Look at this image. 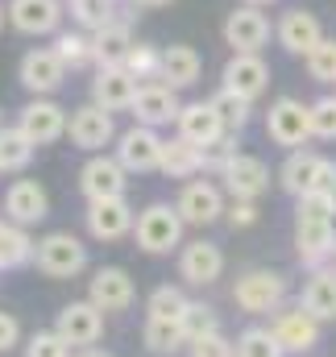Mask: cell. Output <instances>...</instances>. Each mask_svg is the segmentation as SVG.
<instances>
[{
  "mask_svg": "<svg viewBox=\"0 0 336 357\" xmlns=\"http://www.w3.org/2000/svg\"><path fill=\"white\" fill-rule=\"evenodd\" d=\"M79 191L91 199H121L129 191V171L116 162V154H91L79 171Z\"/></svg>",
  "mask_w": 336,
  "mask_h": 357,
  "instance_id": "cell-13",
  "label": "cell"
},
{
  "mask_svg": "<svg viewBox=\"0 0 336 357\" xmlns=\"http://www.w3.org/2000/svg\"><path fill=\"white\" fill-rule=\"evenodd\" d=\"M162 175L170 178H191L204 171V150L199 146H191L187 137H162V167H158Z\"/></svg>",
  "mask_w": 336,
  "mask_h": 357,
  "instance_id": "cell-29",
  "label": "cell"
},
{
  "mask_svg": "<svg viewBox=\"0 0 336 357\" xmlns=\"http://www.w3.org/2000/svg\"><path fill=\"white\" fill-rule=\"evenodd\" d=\"M71 4V17H75V25H84L87 33H96V29H104L108 21H116L112 13H116V0H67Z\"/></svg>",
  "mask_w": 336,
  "mask_h": 357,
  "instance_id": "cell-36",
  "label": "cell"
},
{
  "mask_svg": "<svg viewBox=\"0 0 336 357\" xmlns=\"http://www.w3.org/2000/svg\"><path fill=\"white\" fill-rule=\"evenodd\" d=\"M84 216H87V233L96 241H121V237L133 233V220H137L125 195L121 199H91Z\"/></svg>",
  "mask_w": 336,
  "mask_h": 357,
  "instance_id": "cell-20",
  "label": "cell"
},
{
  "mask_svg": "<svg viewBox=\"0 0 336 357\" xmlns=\"http://www.w3.org/2000/svg\"><path fill=\"white\" fill-rule=\"evenodd\" d=\"M54 333L71 345V349H91L100 337H104V312L91 303V299H75L59 312L54 320Z\"/></svg>",
  "mask_w": 336,
  "mask_h": 357,
  "instance_id": "cell-12",
  "label": "cell"
},
{
  "mask_svg": "<svg viewBox=\"0 0 336 357\" xmlns=\"http://www.w3.org/2000/svg\"><path fill=\"white\" fill-rule=\"evenodd\" d=\"M174 129H178V137H187V142L199 146V150H208V146H216V142L224 137V125H220L212 100H191V104H183Z\"/></svg>",
  "mask_w": 336,
  "mask_h": 357,
  "instance_id": "cell-23",
  "label": "cell"
},
{
  "mask_svg": "<svg viewBox=\"0 0 336 357\" xmlns=\"http://www.w3.org/2000/svg\"><path fill=\"white\" fill-rule=\"evenodd\" d=\"M137 79L125 67H100L91 79V104H100L104 112H129L133 96H137Z\"/></svg>",
  "mask_w": 336,
  "mask_h": 357,
  "instance_id": "cell-25",
  "label": "cell"
},
{
  "mask_svg": "<svg viewBox=\"0 0 336 357\" xmlns=\"http://www.w3.org/2000/svg\"><path fill=\"white\" fill-rule=\"evenodd\" d=\"M299 303L324 324V320H336V270H316L307 282H303V295Z\"/></svg>",
  "mask_w": 336,
  "mask_h": 357,
  "instance_id": "cell-30",
  "label": "cell"
},
{
  "mask_svg": "<svg viewBox=\"0 0 336 357\" xmlns=\"http://www.w3.org/2000/svg\"><path fill=\"white\" fill-rule=\"evenodd\" d=\"M307 75L316 79V84H324V88H336V38H324L307 59Z\"/></svg>",
  "mask_w": 336,
  "mask_h": 357,
  "instance_id": "cell-39",
  "label": "cell"
},
{
  "mask_svg": "<svg viewBox=\"0 0 336 357\" xmlns=\"http://www.w3.org/2000/svg\"><path fill=\"white\" fill-rule=\"evenodd\" d=\"M158 67H162V50H154V46H146V42H133V50L125 54V71H129L133 79H142V84L158 79Z\"/></svg>",
  "mask_w": 336,
  "mask_h": 357,
  "instance_id": "cell-38",
  "label": "cell"
},
{
  "mask_svg": "<svg viewBox=\"0 0 336 357\" xmlns=\"http://www.w3.org/2000/svg\"><path fill=\"white\" fill-rule=\"evenodd\" d=\"M241 4H253V8H266V4H274V0H241Z\"/></svg>",
  "mask_w": 336,
  "mask_h": 357,
  "instance_id": "cell-51",
  "label": "cell"
},
{
  "mask_svg": "<svg viewBox=\"0 0 336 357\" xmlns=\"http://www.w3.org/2000/svg\"><path fill=\"white\" fill-rule=\"evenodd\" d=\"M33 266L46 278H75L87 270V245L67 229L46 233L42 241H33Z\"/></svg>",
  "mask_w": 336,
  "mask_h": 357,
  "instance_id": "cell-4",
  "label": "cell"
},
{
  "mask_svg": "<svg viewBox=\"0 0 336 357\" xmlns=\"http://www.w3.org/2000/svg\"><path fill=\"white\" fill-rule=\"evenodd\" d=\"M220 178H224V191L233 199H253L257 204L270 191V167L257 154H233V162L220 171Z\"/></svg>",
  "mask_w": 336,
  "mask_h": 357,
  "instance_id": "cell-19",
  "label": "cell"
},
{
  "mask_svg": "<svg viewBox=\"0 0 336 357\" xmlns=\"http://www.w3.org/2000/svg\"><path fill=\"white\" fill-rule=\"evenodd\" d=\"M25 357H71V345L50 328V333H33L25 341Z\"/></svg>",
  "mask_w": 336,
  "mask_h": 357,
  "instance_id": "cell-43",
  "label": "cell"
},
{
  "mask_svg": "<svg viewBox=\"0 0 336 357\" xmlns=\"http://www.w3.org/2000/svg\"><path fill=\"white\" fill-rule=\"evenodd\" d=\"M183 307H187V295L178 291V287H154V295H150V303H146V316H158V320H178L183 316Z\"/></svg>",
  "mask_w": 336,
  "mask_h": 357,
  "instance_id": "cell-41",
  "label": "cell"
},
{
  "mask_svg": "<svg viewBox=\"0 0 336 357\" xmlns=\"http://www.w3.org/2000/svg\"><path fill=\"white\" fill-rule=\"evenodd\" d=\"M133 4H142V8H162V4H170V0H133Z\"/></svg>",
  "mask_w": 336,
  "mask_h": 357,
  "instance_id": "cell-48",
  "label": "cell"
},
{
  "mask_svg": "<svg viewBox=\"0 0 336 357\" xmlns=\"http://www.w3.org/2000/svg\"><path fill=\"white\" fill-rule=\"evenodd\" d=\"M233 154H237V146H233V133H224L216 146H208V150H204V171H216V175H220V171L233 162Z\"/></svg>",
  "mask_w": 336,
  "mask_h": 357,
  "instance_id": "cell-45",
  "label": "cell"
},
{
  "mask_svg": "<svg viewBox=\"0 0 336 357\" xmlns=\"http://www.w3.org/2000/svg\"><path fill=\"white\" fill-rule=\"evenodd\" d=\"M4 17H8V8H4V4H0V29H4Z\"/></svg>",
  "mask_w": 336,
  "mask_h": 357,
  "instance_id": "cell-52",
  "label": "cell"
},
{
  "mask_svg": "<svg viewBox=\"0 0 336 357\" xmlns=\"http://www.w3.org/2000/svg\"><path fill=\"white\" fill-rule=\"evenodd\" d=\"M0 129H4V116H0Z\"/></svg>",
  "mask_w": 336,
  "mask_h": 357,
  "instance_id": "cell-53",
  "label": "cell"
},
{
  "mask_svg": "<svg viewBox=\"0 0 336 357\" xmlns=\"http://www.w3.org/2000/svg\"><path fill=\"white\" fill-rule=\"evenodd\" d=\"M17 341H21V324H17V316H13V312H4V307H0V354L17 349Z\"/></svg>",
  "mask_w": 336,
  "mask_h": 357,
  "instance_id": "cell-47",
  "label": "cell"
},
{
  "mask_svg": "<svg viewBox=\"0 0 336 357\" xmlns=\"http://www.w3.org/2000/svg\"><path fill=\"white\" fill-rule=\"evenodd\" d=\"M33 262V241L21 225L13 220H0V270H17Z\"/></svg>",
  "mask_w": 336,
  "mask_h": 357,
  "instance_id": "cell-32",
  "label": "cell"
},
{
  "mask_svg": "<svg viewBox=\"0 0 336 357\" xmlns=\"http://www.w3.org/2000/svg\"><path fill=\"white\" fill-rule=\"evenodd\" d=\"M8 21H13L17 33H29V38L59 33V25H63V0H13L8 4Z\"/></svg>",
  "mask_w": 336,
  "mask_h": 357,
  "instance_id": "cell-24",
  "label": "cell"
},
{
  "mask_svg": "<svg viewBox=\"0 0 336 357\" xmlns=\"http://www.w3.org/2000/svg\"><path fill=\"white\" fill-rule=\"evenodd\" d=\"M142 337H146V349L150 354H178L183 345H187V333H183V324L178 320H158V316H146V328H142Z\"/></svg>",
  "mask_w": 336,
  "mask_h": 357,
  "instance_id": "cell-33",
  "label": "cell"
},
{
  "mask_svg": "<svg viewBox=\"0 0 336 357\" xmlns=\"http://www.w3.org/2000/svg\"><path fill=\"white\" fill-rule=\"evenodd\" d=\"M116 162L129 175H146L162 167V137L150 125H133L125 133H116Z\"/></svg>",
  "mask_w": 336,
  "mask_h": 357,
  "instance_id": "cell-10",
  "label": "cell"
},
{
  "mask_svg": "<svg viewBox=\"0 0 336 357\" xmlns=\"http://www.w3.org/2000/svg\"><path fill=\"white\" fill-rule=\"evenodd\" d=\"M174 208H178L183 225L208 229V225H216V220L224 216L229 204H224V191H220L212 178H187L183 191H178V199H174Z\"/></svg>",
  "mask_w": 336,
  "mask_h": 357,
  "instance_id": "cell-7",
  "label": "cell"
},
{
  "mask_svg": "<svg viewBox=\"0 0 336 357\" xmlns=\"http://www.w3.org/2000/svg\"><path fill=\"white\" fill-rule=\"evenodd\" d=\"M220 79H224V88L229 91H237L241 100H250L253 104L261 91L270 88V67H266L261 54H233V59L224 63Z\"/></svg>",
  "mask_w": 336,
  "mask_h": 357,
  "instance_id": "cell-26",
  "label": "cell"
},
{
  "mask_svg": "<svg viewBox=\"0 0 336 357\" xmlns=\"http://www.w3.org/2000/svg\"><path fill=\"white\" fill-rule=\"evenodd\" d=\"M312 137L336 142V96H320L312 104Z\"/></svg>",
  "mask_w": 336,
  "mask_h": 357,
  "instance_id": "cell-42",
  "label": "cell"
},
{
  "mask_svg": "<svg viewBox=\"0 0 336 357\" xmlns=\"http://www.w3.org/2000/svg\"><path fill=\"white\" fill-rule=\"evenodd\" d=\"M178 274L191 282V287H212L220 274H224V250L216 241H187L178 250Z\"/></svg>",
  "mask_w": 336,
  "mask_h": 357,
  "instance_id": "cell-21",
  "label": "cell"
},
{
  "mask_svg": "<svg viewBox=\"0 0 336 357\" xmlns=\"http://www.w3.org/2000/svg\"><path fill=\"white\" fill-rule=\"evenodd\" d=\"M257 216H261V212H257L253 199H233V204L224 208V220H229L233 229H250V225H257Z\"/></svg>",
  "mask_w": 336,
  "mask_h": 357,
  "instance_id": "cell-46",
  "label": "cell"
},
{
  "mask_svg": "<svg viewBox=\"0 0 336 357\" xmlns=\"http://www.w3.org/2000/svg\"><path fill=\"white\" fill-rule=\"evenodd\" d=\"M54 54L67 63V71H79L87 63H96V59H91V38H87V33H71V29L54 38Z\"/></svg>",
  "mask_w": 336,
  "mask_h": 357,
  "instance_id": "cell-37",
  "label": "cell"
},
{
  "mask_svg": "<svg viewBox=\"0 0 336 357\" xmlns=\"http://www.w3.org/2000/svg\"><path fill=\"white\" fill-rule=\"evenodd\" d=\"M237 357H287V354H282V345L274 341L270 328L253 324V328H245V333L237 337Z\"/></svg>",
  "mask_w": 336,
  "mask_h": 357,
  "instance_id": "cell-40",
  "label": "cell"
},
{
  "mask_svg": "<svg viewBox=\"0 0 336 357\" xmlns=\"http://www.w3.org/2000/svg\"><path fill=\"white\" fill-rule=\"evenodd\" d=\"M178 108H183V100H178V91L167 88V84H158V79H150V84H142L137 96H133V116H137V125H150V129H158V125H170V121H178Z\"/></svg>",
  "mask_w": 336,
  "mask_h": 357,
  "instance_id": "cell-22",
  "label": "cell"
},
{
  "mask_svg": "<svg viewBox=\"0 0 336 357\" xmlns=\"http://www.w3.org/2000/svg\"><path fill=\"white\" fill-rule=\"evenodd\" d=\"M266 133L282 150H303L312 142V104H303L295 96H278L266 112Z\"/></svg>",
  "mask_w": 336,
  "mask_h": 357,
  "instance_id": "cell-6",
  "label": "cell"
},
{
  "mask_svg": "<svg viewBox=\"0 0 336 357\" xmlns=\"http://www.w3.org/2000/svg\"><path fill=\"white\" fill-rule=\"evenodd\" d=\"M4 216L21 229L29 225H42L50 216V195L38 178H13L8 191H4Z\"/></svg>",
  "mask_w": 336,
  "mask_h": 357,
  "instance_id": "cell-17",
  "label": "cell"
},
{
  "mask_svg": "<svg viewBox=\"0 0 336 357\" xmlns=\"http://www.w3.org/2000/svg\"><path fill=\"white\" fill-rule=\"evenodd\" d=\"M199 75H204V59H199V50L195 46H167L162 50V67H158V84H167V88L183 91V88H195L199 84Z\"/></svg>",
  "mask_w": 336,
  "mask_h": 357,
  "instance_id": "cell-27",
  "label": "cell"
},
{
  "mask_svg": "<svg viewBox=\"0 0 336 357\" xmlns=\"http://www.w3.org/2000/svg\"><path fill=\"white\" fill-rule=\"evenodd\" d=\"M328 204H333V216H336V178H333V187H328Z\"/></svg>",
  "mask_w": 336,
  "mask_h": 357,
  "instance_id": "cell-49",
  "label": "cell"
},
{
  "mask_svg": "<svg viewBox=\"0 0 336 357\" xmlns=\"http://www.w3.org/2000/svg\"><path fill=\"white\" fill-rule=\"evenodd\" d=\"M129 50H133L129 21H108L104 29L91 33V59H96V67H125Z\"/></svg>",
  "mask_w": 336,
  "mask_h": 357,
  "instance_id": "cell-28",
  "label": "cell"
},
{
  "mask_svg": "<svg viewBox=\"0 0 336 357\" xmlns=\"http://www.w3.org/2000/svg\"><path fill=\"white\" fill-rule=\"evenodd\" d=\"M274 38H278V46H282L287 54L307 59V54L324 42V25H320V17L307 13V8H287L282 21L274 25Z\"/></svg>",
  "mask_w": 336,
  "mask_h": 357,
  "instance_id": "cell-16",
  "label": "cell"
},
{
  "mask_svg": "<svg viewBox=\"0 0 336 357\" xmlns=\"http://www.w3.org/2000/svg\"><path fill=\"white\" fill-rule=\"evenodd\" d=\"M17 79H21V88L33 91V96H54L67 84V63L54 54V46H38V50H29L21 59Z\"/></svg>",
  "mask_w": 336,
  "mask_h": 357,
  "instance_id": "cell-14",
  "label": "cell"
},
{
  "mask_svg": "<svg viewBox=\"0 0 336 357\" xmlns=\"http://www.w3.org/2000/svg\"><path fill=\"white\" fill-rule=\"evenodd\" d=\"M183 216H178V208H170V204H150V208H142L137 212V220H133V241H137V250H146V254H170V250H178L183 245Z\"/></svg>",
  "mask_w": 336,
  "mask_h": 357,
  "instance_id": "cell-3",
  "label": "cell"
},
{
  "mask_svg": "<svg viewBox=\"0 0 336 357\" xmlns=\"http://www.w3.org/2000/svg\"><path fill=\"white\" fill-rule=\"evenodd\" d=\"M79 357H112V354H104V349H84Z\"/></svg>",
  "mask_w": 336,
  "mask_h": 357,
  "instance_id": "cell-50",
  "label": "cell"
},
{
  "mask_svg": "<svg viewBox=\"0 0 336 357\" xmlns=\"http://www.w3.org/2000/svg\"><path fill=\"white\" fill-rule=\"evenodd\" d=\"M67 108L54 104L50 96H33L21 112H17V129L33 142V146H50L59 137H67Z\"/></svg>",
  "mask_w": 336,
  "mask_h": 357,
  "instance_id": "cell-8",
  "label": "cell"
},
{
  "mask_svg": "<svg viewBox=\"0 0 336 357\" xmlns=\"http://www.w3.org/2000/svg\"><path fill=\"white\" fill-rule=\"evenodd\" d=\"M270 333H274V341L282 345V354H312V349L320 345V320H316L303 303L278 307L274 320H270Z\"/></svg>",
  "mask_w": 336,
  "mask_h": 357,
  "instance_id": "cell-9",
  "label": "cell"
},
{
  "mask_svg": "<svg viewBox=\"0 0 336 357\" xmlns=\"http://www.w3.org/2000/svg\"><path fill=\"white\" fill-rule=\"evenodd\" d=\"M212 108H216V116H220L224 133H241V129L250 125V100H241L237 91L220 88L216 96H212Z\"/></svg>",
  "mask_w": 336,
  "mask_h": 357,
  "instance_id": "cell-34",
  "label": "cell"
},
{
  "mask_svg": "<svg viewBox=\"0 0 336 357\" xmlns=\"http://www.w3.org/2000/svg\"><path fill=\"white\" fill-rule=\"evenodd\" d=\"M295 254L303 266H324L336 258V216L328 204V191L320 195H303L295 204Z\"/></svg>",
  "mask_w": 336,
  "mask_h": 357,
  "instance_id": "cell-1",
  "label": "cell"
},
{
  "mask_svg": "<svg viewBox=\"0 0 336 357\" xmlns=\"http://www.w3.org/2000/svg\"><path fill=\"white\" fill-rule=\"evenodd\" d=\"M33 150H38V146H33L17 125H13V129L4 125V129H0V175H21V171L33 162Z\"/></svg>",
  "mask_w": 336,
  "mask_h": 357,
  "instance_id": "cell-31",
  "label": "cell"
},
{
  "mask_svg": "<svg viewBox=\"0 0 336 357\" xmlns=\"http://www.w3.org/2000/svg\"><path fill=\"white\" fill-rule=\"evenodd\" d=\"M67 137H71V146H79L87 154H100L104 146L116 142V121H112V112H104L100 104H84V108L71 112Z\"/></svg>",
  "mask_w": 336,
  "mask_h": 357,
  "instance_id": "cell-15",
  "label": "cell"
},
{
  "mask_svg": "<svg viewBox=\"0 0 336 357\" xmlns=\"http://www.w3.org/2000/svg\"><path fill=\"white\" fill-rule=\"evenodd\" d=\"M187 349H191V357H237V341H229L224 333H208V337L191 341Z\"/></svg>",
  "mask_w": 336,
  "mask_h": 357,
  "instance_id": "cell-44",
  "label": "cell"
},
{
  "mask_svg": "<svg viewBox=\"0 0 336 357\" xmlns=\"http://www.w3.org/2000/svg\"><path fill=\"white\" fill-rule=\"evenodd\" d=\"M87 299L100 307V312H129L133 299H137V287L129 278V270L121 266H100L87 282Z\"/></svg>",
  "mask_w": 336,
  "mask_h": 357,
  "instance_id": "cell-18",
  "label": "cell"
},
{
  "mask_svg": "<svg viewBox=\"0 0 336 357\" xmlns=\"http://www.w3.org/2000/svg\"><path fill=\"white\" fill-rule=\"evenodd\" d=\"M270 42V17L253 4H237L224 17V46H233V54H261V46Z\"/></svg>",
  "mask_w": 336,
  "mask_h": 357,
  "instance_id": "cell-11",
  "label": "cell"
},
{
  "mask_svg": "<svg viewBox=\"0 0 336 357\" xmlns=\"http://www.w3.org/2000/svg\"><path fill=\"white\" fill-rule=\"evenodd\" d=\"M178 324H183V333H187V345H191V341H199V337H208V333H220L216 307H208V303H199V299H187V307H183Z\"/></svg>",
  "mask_w": 336,
  "mask_h": 357,
  "instance_id": "cell-35",
  "label": "cell"
},
{
  "mask_svg": "<svg viewBox=\"0 0 336 357\" xmlns=\"http://www.w3.org/2000/svg\"><path fill=\"white\" fill-rule=\"evenodd\" d=\"M333 178H336V162L324 158V154H312V150H291V158H287L282 171H278V183H282L295 199L328 191Z\"/></svg>",
  "mask_w": 336,
  "mask_h": 357,
  "instance_id": "cell-5",
  "label": "cell"
},
{
  "mask_svg": "<svg viewBox=\"0 0 336 357\" xmlns=\"http://www.w3.org/2000/svg\"><path fill=\"white\" fill-rule=\"evenodd\" d=\"M233 303L245 312V316H270L287 303V274L282 270H245L237 282H233Z\"/></svg>",
  "mask_w": 336,
  "mask_h": 357,
  "instance_id": "cell-2",
  "label": "cell"
}]
</instances>
